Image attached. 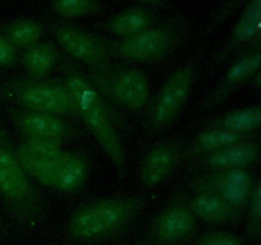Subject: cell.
<instances>
[{
    "instance_id": "obj_1",
    "label": "cell",
    "mask_w": 261,
    "mask_h": 245,
    "mask_svg": "<svg viewBox=\"0 0 261 245\" xmlns=\"http://www.w3.org/2000/svg\"><path fill=\"white\" fill-rule=\"evenodd\" d=\"M63 83L75 100L79 119L88 127L116 173L122 178L126 173V152L115 129L105 97L87 77L74 69H66Z\"/></svg>"
},
{
    "instance_id": "obj_2",
    "label": "cell",
    "mask_w": 261,
    "mask_h": 245,
    "mask_svg": "<svg viewBox=\"0 0 261 245\" xmlns=\"http://www.w3.org/2000/svg\"><path fill=\"white\" fill-rule=\"evenodd\" d=\"M139 195H119L86 203L68 222V231L78 241L106 239L126 229L144 207Z\"/></svg>"
},
{
    "instance_id": "obj_3",
    "label": "cell",
    "mask_w": 261,
    "mask_h": 245,
    "mask_svg": "<svg viewBox=\"0 0 261 245\" xmlns=\"http://www.w3.org/2000/svg\"><path fill=\"white\" fill-rule=\"evenodd\" d=\"M189 22L182 17L155 23L134 36L106 40L111 58L134 63H157L173 53L188 38Z\"/></svg>"
},
{
    "instance_id": "obj_4",
    "label": "cell",
    "mask_w": 261,
    "mask_h": 245,
    "mask_svg": "<svg viewBox=\"0 0 261 245\" xmlns=\"http://www.w3.org/2000/svg\"><path fill=\"white\" fill-rule=\"evenodd\" d=\"M2 93L14 100L23 109L60 117H79L78 107L63 82L20 78L7 82Z\"/></svg>"
},
{
    "instance_id": "obj_5",
    "label": "cell",
    "mask_w": 261,
    "mask_h": 245,
    "mask_svg": "<svg viewBox=\"0 0 261 245\" xmlns=\"http://www.w3.org/2000/svg\"><path fill=\"white\" fill-rule=\"evenodd\" d=\"M0 195L20 218L41 214L42 202L30 178L15 157L3 125L0 124Z\"/></svg>"
},
{
    "instance_id": "obj_6",
    "label": "cell",
    "mask_w": 261,
    "mask_h": 245,
    "mask_svg": "<svg viewBox=\"0 0 261 245\" xmlns=\"http://www.w3.org/2000/svg\"><path fill=\"white\" fill-rule=\"evenodd\" d=\"M102 97L125 109L138 111L149 102L150 82L142 70L133 66L106 64L91 69V79Z\"/></svg>"
},
{
    "instance_id": "obj_7",
    "label": "cell",
    "mask_w": 261,
    "mask_h": 245,
    "mask_svg": "<svg viewBox=\"0 0 261 245\" xmlns=\"http://www.w3.org/2000/svg\"><path fill=\"white\" fill-rule=\"evenodd\" d=\"M199 55L200 53L175 70L158 92L148 117V125L152 130H161L168 127L180 114L190 94Z\"/></svg>"
},
{
    "instance_id": "obj_8",
    "label": "cell",
    "mask_w": 261,
    "mask_h": 245,
    "mask_svg": "<svg viewBox=\"0 0 261 245\" xmlns=\"http://www.w3.org/2000/svg\"><path fill=\"white\" fill-rule=\"evenodd\" d=\"M255 184L254 175L247 168H227L211 170L198 176L191 183V188L194 191L203 190L216 194L242 212L246 208Z\"/></svg>"
},
{
    "instance_id": "obj_9",
    "label": "cell",
    "mask_w": 261,
    "mask_h": 245,
    "mask_svg": "<svg viewBox=\"0 0 261 245\" xmlns=\"http://www.w3.org/2000/svg\"><path fill=\"white\" fill-rule=\"evenodd\" d=\"M48 31L54 36L64 51L75 60L87 64L89 69L99 68L110 63L105 38L66 23H55L48 26Z\"/></svg>"
},
{
    "instance_id": "obj_10",
    "label": "cell",
    "mask_w": 261,
    "mask_h": 245,
    "mask_svg": "<svg viewBox=\"0 0 261 245\" xmlns=\"http://www.w3.org/2000/svg\"><path fill=\"white\" fill-rule=\"evenodd\" d=\"M196 226V218L184 201L166 206L150 225V245H181L190 239Z\"/></svg>"
},
{
    "instance_id": "obj_11",
    "label": "cell",
    "mask_w": 261,
    "mask_h": 245,
    "mask_svg": "<svg viewBox=\"0 0 261 245\" xmlns=\"http://www.w3.org/2000/svg\"><path fill=\"white\" fill-rule=\"evenodd\" d=\"M13 124L24 138H42L64 142L73 137L75 130L60 116L27 109H10Z\"/></svg>"
},
{
    "instance_id": "obj_12",
    "label": "cell",
    "mask_w": 261,
    "mask_h": 245,
    "mask_svg": "<svg viewBox=\"0 0 261 245\" xmlns=\"http://www.w3.org/2000/svg\"><path fill=\"white\" fill-rule=\"evenodd\" d=\"M260 65L261 51L259 47L252 48L249 53L244 54L227 69L223 78L219 81V83L214 87L213 91L204 101V107L212 109V107H216L222 104L234 89L239 88L247 79L256 76L259 73Z\"/></svg>"
},
{
    "instance_id": "obj_13",
    "label": "cell",
    "mask_w": 261,
    "mask_h": 245,
    "mask_svg": "<svg viewBox=\"0 0 261 245\" xmlns=\"http://www.w3.org/2000/svg\"><path fill=\"white\" fill-rule=\"evenodd\" d=\"M261 0H247L239 19L234 23L229 37L219 51L218 60L227 58L232 51L250 45L260 38Z\"/></svg>"
},
{
    "instance_id": "obj_14",
    "label": "cell",
    "mask_w": 261,
    "mask_h": 245,
    "mask_svg": "<svg viewBox=\"0 0 261 245\" xmlns=\"http://www.w3.org/2000/svg\"><path fill=\"white\" fill-rule=\"evenodd\" d=\"M180 151L175 143L165 142L153 147L144 157L140 167V181L147 189L162 183L178 162Z\"/></svg>"
},
{
    "instance_id": "obj_15",
    "label": "cell",
    "mask_w": 261,
    "mask_h": 245,
    "mask_svg": "<svg viewBox=\"0 0 261 245\" xmlns=\"http://www.w3.org/2000/svg\"><path fill=\"white\" fill-rule=\"evenodd\" d=\"M157 19L155 9L144 7V5H138V7L127 8L107 18L99 24V28L109 32L110 35L125 38L152 27L157 23Z\"/></svg>"
},
{
    "instance_id": "obj_16",
    "label": "cell",
    "mask_w": 261,
    "mask_h": 245,
    "mask_svg": "<svg viewBox=\"0 0 261 245\" xmlns=\"http://www.w3.org/2000/svg\"><path fill=\"white\" fill-rule=\"evenodd\" d=\"M89 174V161L82 152L65 151L58 160L51 188L71 193L84 185Z\"/></svg>"
},
{
    "instance_id": "obj_17",
    "label": "cell",
    "mask_w": 261,
    "mask_h": 245,
    "mask_svg": "<svg viewBox=\"0 0 261 245\" xmlns=\"http://www.w3.org/2000/svg\"><path fill=\"white\" fill-rule=\"evenodd\" d=\"M260 153L259 142L251 140L208 153L203 157V163L211 170L246 168L259 161Z\"/></svg>"
},
{
    "instance_id": "obj_18",
    "label": "cell",
    "mask_w": 261,
    "mask_h": 245,
    "mask_svg": "<svg viewBox=\"0 0 261 245\" xmlns=\"http://www.w3.org/2000/svg\"><path fill=\"white\" fill-rule=\"evenodd\" d=\"M188 204L196 219L212 224H233L241 214L239 209L209 191L195 190Z\"/></svg>"
},
{
    "instance_id": "obj_19",
    "label": "cell",
    "mask_w": 261,
    "mask_h": 245,
    "mask_svg": "<svg viewBox=\"0 0 261 245\" xmlns=\"http://www.w3.org/2000/svg\"><path fill=\"white\" fill-rule=\"evenodd\" d=\"M251 140H255V133H236L222 128H206L191 140L189 153L194 156H205L208 153Z\"/></svg>"
},
{
    "instance_id": "obj_20",
    "label": "cell",
    "mask_w": 261,
    "mask_h": 245,
    "mask_svg": "<svg viewBox=\"0 0 261 245\" xmlns=\"http://www.w3.org/2000/svg\"><path fill=\"white\" fill-rule=\"evenodd\" d=\"M59 54L55 46L50 42H37L23 50L22 64L31 78H46L55 68Z\"/></svg>"
},
{
    "instance_id": "obj_21",
    "label": "cell",
    "mask_w": 261,
    "mask_h": 245,
    "mask_svg": "<svg viewBox=\"0 0 261 245\" xmlns=\"http://www.w3.org/2000/svg\"><path fill=\"white\" fill-rule=\"evenodd\" d=\"M261 124V106L259 104L232 110L222 116L211 120L208 128H222L236 133H254Z\"/></svg>"
},
{
    "instance_id": "obj_22",
    "label": "cell",
    "mask_w": 261,
    "mask_h": 245,
    "mask_svg": "<svg viewBox=\"0 0 261 245\" xmlns=\"http://www.w3.org/2000/svg\"><path fill=\"white\" fill-rule=\"evenodd\" d=\"M0 33L19 51L40 42L45 33V28L38 20L23 18L3 26Z\"/></svg>"
},
{
    "instance_id": "obj_23",
    "label": "cell",
    "mask_w": 261,
    "mask_h": 245,
    "mask_svg": "<svg viewBox=\"0 0 261 245\" xmlns=\"http://www.w3.org/2000/svg\"><path fill=\"white\" fill-rule=\"evenodd\" d=\"M15 157L28 176L35 178L42 185L51 188L55 174V166L58 161H47L33 155L20 143L14 148Z\"/></svg>"
},
{
    "instance_id": "obj_24",
    "label": "cell",
    "mask_w": 261,
    "mask_h": 245,
    "mask_svg": "<svg viewBox=\"0 0 261 245\" xmlns=\"http://www.w3.org/2000/svg\"><path fill=\"white\" fill-rule=\"evenodd\" d=\"M54 13L65 19L91 17L105 12L101 0H51Z\"/></svg>"
},
{
    "instance_id": "obj_25",
    "label": "cell",
    "mask_w": 261,
    "mask_h": 245,
    "mask_svg": "<svg viewBox=\"0 0 261 245\" xmlns=\"http://www.w3.org/2000/svg\"><path fill=\"white\" fill-rule=\"evenodd\" d=\"M23 145L33 155L47 161H58L64 155L63 142L53 139H42V138H24L22 140Z\"/></svg>"
},
{
    "instance_id": "obj_26",
    "label": "cell",
    "mask_w": 261,
    "mask_h": 245,
    "mask_svg": "<svg viewBox=\"0 0 261 245\" xmlns=\"http://www.w3.org/2000/svg\"><path fill=\"white\" fill-rule=\"evenodd\" d=\"M249 207V234L254 239H259L261 231V188L255 184L247 206Z\"/></svg>"
},
{
    "instance_id": "obj_27",
    "label": "cell",
    "mask_w": 261,
    "mask_h": 245,
    "mask_svg": "<svg viewBox=\"0 0 261 245\" xmlns=\"http://www.w3.org/2000/svg\"><path fill=\"white\" fill-rule=\"evenodd\" d=\"M193 245H244V240L233 232L209 231L196 239Z\"/></svg>"
},
{
    "instance_id": "obj_28",
    "label": "cell",
    "mask_w": 261,
    "mask_h": 245,
    "mask_svg": "<svg viewBox=\"0 0 261 245\" xmlns=\"http://www.w3.org/2000/svg\"><path fill=\"white\" fill-rule=\"evenodd\" d=\"M18 60V50L0 33V68L15 65Z\"/></svg>"
},
{
    "instance_id": "obj_29",
    "label": "cell",
    "mask_w": 261,
    "mask_h": 245,
    "mask_svg": "<svg viewBox=\"0 0 261 245\" xmlns=\"http://www.w3.org/2000/svg\"><path fill=\"white\" fill-rule=\"evenodd\" d=\"M140 3V5L144 7H149L152 9L160 10V9H170L171 4L167 0H137Z\"/></svg>"
}]
</instances>
